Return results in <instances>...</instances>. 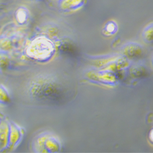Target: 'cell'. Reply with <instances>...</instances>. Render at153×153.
I'll return each mask as SVG.
<instances>
[{"mask_svg":"<svg viewBox=\"0 0 153 153\" xmlns=\"http://www.w3.org/2000/svg\"><path fill=\"white\" fill-rule=\"evenodd\" d=\"M55 52L53 42L45 37H39L35 39L28 48V53L36 59L47 60L52 56Z\"/></svg>","mask_w":153,"mask_h":153,"instance_id":"6da1fadb","label":"cell"},{"mask_svg":"<svg viewBox=\"0 0 153 153\" xmlns=\"http://www.w3.org/2000/svg\"><path fill=\"white\" fill-rule=\"evenodd\" d=\"M86 0H59L58 4L61 9L65 11L75 10L83 6Z\"/></svg>","mask_w":153,"mask_h":153,"instance_id":"7a4b0ae2","label":"cell"},{"mask_svg":"<svg viewBox=\"0 0 153 153\" xmlns=\"http://www.w3.org/2000/svg\"><path fill=\"white\" fill-rule=\"evenodd\" d=\"M16 20L20 24H24L28 20V10L24 7H20L16 12Z\"/></svg>","mask_w":153,"mask_h":153,"instance_id":"3957f363","label":"cell"},{"mask_svg":"<svg viewBox=\"0 0 153 153\" xmlns=\"http://www.w3.org/2000/svg\"><path fill=\"white\" fill-rule=\"evenodd\" d=\"M143 39L146 42H149L152 41V23H151L150 25L144 29L143 32Z\"/></svg>","mask_w":153,"mask_h":153,"instance_id":"277c9868","label":"cell"},{"mask_svg":"<svg viewBox=\"0 0 153 153\" xmlns=\"http://www.w3.org/2000/svg\"><path fill=\"white\" fill-rule=\"evenodd\" d=\"M9 100V96L5 88L0 86V102L6 104Z\"/></svg>","mask_w":153,"mask_h":153,"instance_id":"5b68a950","label":"cell"},{"mask_svg":"<svg viewBox=\"0 0 153 153\" xmlns=\"http://www.w3.org/2000/svg\"><path fill=\"white\" fill-rule=\"evenodd\" d=\"M105 30L107 33L110 34H114L117 30V26L116 23L113 22H108L105 27Z\"/></svg>","mask_w":153,"mask_h":153,"instance_id":"8992f818","label":"cell"}]
</instances>
